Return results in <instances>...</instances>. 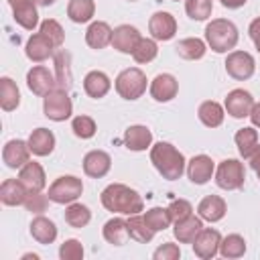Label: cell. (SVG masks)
Masks as SVG:
<instances>
[{
  "mask_svg": "<svg viewBox=\"0 0 260 260\" xmlns=\"http://www.w3.org/2000/svg\"><path fill=\"white\" fill-rule=\"evenodd\" d=\"M144 219H146L148 228H150L154 234H156V232H165V230L173 223V219H171L167 207H152V209H148V211L144 213Z\"/></svg>",
  "mask_w": 260,
  "mask_h": 260,
  "instance_id": "39",
  "label": "cell"
},
{
  "mask_svg": "<svg viewBox=\"0 0 260 260\" xmlns=\"http://www.w3.org/2000/svg\"><path fill=\"white\" fill-rule=\"evenodd\" d=\"M215 173V165L207 154H197L187 162V177L195 185H205Z\"/></svg>",
  "mask_w": 260,
  "mask_h": 260,
  "instance_id": "16",
  "label": "cell"
},
{
  "mask_svg": "<svg viewBox=\"0 0 260 260\" xmlns=\"http://www.w3.org/2000/svg\"><path fill=\"white\" fill-rule=\"evenodd\" d=\"M39 6H51V4H55V0H35Z\"/></svg>",
  "mask_w": 260,
  "mask_h": 260,
  "instance_id": "52",
  "label": "cell"
},
{
  "mask_svg": "<svg viewBox=\"0 0 260 260\" xmlns=\"http://www.w3.org/2000/svg\"><path fill=\"white\" fill-rule=\"evenodd\" d=\"M110 167H112V158L104 150H89L83 156V173L91 179L106 177L110 173Z\"/></svg>",
  "mask_w": 260,
  "mask_h": 260,
  "instance_id": "17",
  "label": "cell"
},
{
  "mask_svg": "<svg viewBox=\"0 0 260 260\" xmlns=\"http://www.w3.org/2000/svg\"><path fill=\"white\" fill-rule=\"evenodd\" d=\"M26 142H28V148H30L32 154L47 156L55 148V134L49 128H37V130L30 132V136H28Z\"/></svg>",
  "mask_w": 260,
  "mask_h": 260,
  "instance_id": "23",
  "label": "cell"
},
{
  "mask_svg": "<svg viewBox=\"0 0 260 260\" xmlns=\"http://www.w3.org/2000/svg\"><path fill=\"white\" fill-rule=\"evenodd\" d=\"M110 87H112V81L104 71H89L83 77V91L93 100L104 98L110 91Z\"/></svg>",
  "mask_w": 260,
  "mask_h": 260,
  "instance_id": "27",
  "label": "cell"
},
{
  "mask_svg": "<svg viewBox=\"0 0 260 260\" xmlns=\"http://www.w3.org/2000/svg\"><path fill=\"white\" fill-rule=\"evenodd\" d=\"M248 162H250V167H252L254 171H258V169H260V144L252 150V154L248 156Z\"/></svg>",
  "mask_w": 260,
  "mask_h": 260,
  "instance_id": "49",
  "label": "cell"
},
{
  "mask_svg": "<svg viewBox=\"0 0 260 260\" xmlns=\"http://www.w3.org/2000/svg\"><path fill=\"white\" fill-rule=\"evenodd\" d=\"M248 118L252 120L254 128H260V104H254V108H252V112H250Z\"/></svg>",
  "mask_w": 260,
  "mask_h": 260,
  "instance_id": "50",
  "label": "cell"
},
{
  "mask_svg": "<svg viewBox=\"0 0 260 260\" xmlns=\"http://www.w3.org/2000/svg\"><path fill=\"white\" fill-rule=\"evenodd\" d=\"M126 221H128V234H130V238H132L134 242H138V244H148V242L154 238V232L148 228L144 215L134 213V215H128Z\"/></svg>",
  "mask_w": 260,
  "mask_h": 260,
  "instance_id": "34",
  "label": "cell"
},
{
  "mask_svg": "<svg viewBox=\"0 0 260 260\" xmlns=\"http://www.w3.org/2000/svg\"><path fill=\"white\" fill-rule=\"evenodd\" d=\"M219 244H221V234L217 230L211 228H203L199 232V236L193 242V252L197 258L201 260H209L219 252Z\"/></svg>",
  "mask_w": 260,
  "mask_h": 260,
  "instance_id": "10",
  "label": "cell"
},
{
  "mask_svg": "<svg viewBox=\"0 0 260 260\" xmlns=\"http://www.w3.org/2000/svg\"><path fill=\"white\" fill-rule=\"evenodd\" d=\"M213 0H185V12L193 20H205L211 16Z\"/></svg>",
  "mask_w": 260,
  "mask_h": 260,
  "instance_id": "40",
  "label": "cell"
},
{
  "mask_svg": "<svg viewBox=\"0 0 260 260\" xmlns=\"http://www.w3.org/2000/svg\"><path fill=\"white\" fill-rule=\"evenodd\" d=\"M102 234H104V240L108 244H112V246H124L128 242V238H130V234H128V221L122 219V217H112V219H108L104 223Z\"/></svg>",
  "mask_w": 260,
  "mask_h": 260,
  "instance_id": "28",
  "label": "cell"
},
{
  "mask_svg": "<svg viewBox=\"0 0 260 260\" xmlns=\"http://www.w3.org/2000/svg\"><path fill=\"white\" fill-rule=\"evenodd\" d=\"M152 258H154V260H179V258H181V250H179L177 244H173V242H165L160 248L154 250Z\"/></svg>",
  "mask_w": 260,
  "mask_h": 260,
  "instance_id": "47",
  "label": "cell"
},
{
  "mask_svg": "<svg viewBox=\"0 0 260 260\" xmlns=\"http://www.w3.org/2000/svg\"><path fill=\"white\" fill-rule=\"evenodd\" d=\"M49 195H43L41 191H28V197L24 201V207L30 211V213H43L47 209V203H49Z\"/></svg>",
  "mask_w": 260,
  "mask_h": 260,
  "instance_id": "46",
  "label": "cell"
},
{
  "mask_svg": "<svg viewBox=\"0 0 260 260\" xmlns=\"http://www.w3.org/2000/svg\"><path fill=\"white\" fill-rule=\"evenodd\" d=\"M20 104V91L16 87V83L10 77H2L0 79V106L4 112H12L16 110Z\"/></svg>",
  "mask_w": 260,
  "mask_h": 260,
  "instance_id": "35",
  "label": "cell"
},
{
  "mask_svg": "<svg viewBox=\"0 0 260 260\" xmlns=\"http://www.w3.org/2000/svg\"><path fill=\"white\" fill-rule=\"evenodd\" d=\"M28 156H30V148H28V142L24 140H8L2 148V160L6 167L10 169H22L26 162H28Z\"/></svg>",
  "mask_w": 260,
  "mask_h": 260,
  "instance_id": "15",
  "label": "cell"
},
{
  "mask_svg": "<svg viewBox=\"0 0 260 260\" xmlns=\"http://www.w3.org/2000/svg\"><path fill=\"white\" fill-rule=\"evenodd\" d=\"M158 53V47H156V41L154 39H140L138 47L134 49L132 57L136 63H150Z\"/></svg>",
  "mask_w": 260,
  "mask_h": 260,
  "instance_id": "41",
  "label": "cell"
},
{
  "mask_svg": "<svg viewBox=\"0 0 260 260\" xmlns=\"http://www.w3.org/2000/svg\"><path fill=\"white\" fill-rule=\"evenodd\" d=\"M26 85H28V89H30L35 95L45 98L49 91H53V89L57 87V79H55V75H53L47 67L35 65V67L28 69V73H26Z\"/></svg>",
  "mask_w": 260,
  "mask_h": 260,
  "instance_id": "9",
  "label": "cell"
},
{
  "mask_svg": "<svg viewBox=\"0 0 260 260\" xmlns=\"http://www.w3.org/2000/svg\"><path fill=\"white\" fill-rule=\"evenodd\" d=\"M197 116H199L201 124H205L207 128H217V126H221V122H223L225 108L219 106V104L213 102V100H207V102H203V104L199 106Z\"/></svg>",
  "mask_w": 260,
  "mask_h": 260,
  "instance_id": "31",
  "label": "cell"
},
{
  "mask_svg": "<svg viewBox=\"0 0 260 260\" xmlns=\"http://www.w3.org/2000/svg\"><path fill=\"white\" fill-rule=\"evenodd\" d=\"M175 51H177V55H179L181 59L197 61V59H201V57L205 55L207 43L201 41V39H197V37H187V39H183V41L177 43Z\"/></svg>",
  "mask_w": 260,
  "mask_h": 260,
  "instance_id": "30",
  "label": "cell"
},
{
  "mask_svg": "<svg viewBox=\"0 0 260 260\" xmlns=\"http://www.w3.org/2000/svg\"><path fill=\"white\" fill-rule=\"evenodd\" d=\"M219 254L223 258H242L246 254V240L240 234H230V236L221 238Z\"/></svg>",
  "mask_w": 260,
  "mask_h": 260,
  "instance_id": "38",
  "label": "cell"
},
{
  "mask_svg": "<svg viewBox=\"0 0 260 260\" xmlns=\"http://www.w3.org/2000/svg\"><path fill=\"white\" fill-rule=\"evenodd\" d=\"M112 28L108 22L104 20H93L87 30H85V43L91 47V49H104L108 45H112Z\"/></svg>",
  "mask_w": 260,
  "mask_h": 260,
  "instance_id": "24",
  "label": "cell"
},
{
  "mask_svg": "<svg viewBox=\"0 0 260 260\" xmlns=\"http://www.w3.org/2000/svg\"><path fill=\"white\" fill-rule=\"evenodd\" d=\"M173 2H179V0H173Z\"/></svg>",
  "mask_w": 260,
  "mask_h": 260,
  "instance_id": "57",
  "label": "cell"
},
{
  "mask_svg": "<svg viewBox=\"0 0 260 260\" xmlns=\"http://www.w3.org/2000/svg\"><path fill=\"white\" fill-rule=\"evenodd\" d=\"M102 205L108 211L122 215H134L144 209V201L140 193L122 183H112L102 191Z\"/></svg>",
  "mask_w": 260,
  "mask_h": 260,
  "instance_id": "1",
  "label": "cell"
},
{
  "mask_svg": "<svg viewBox=\"0 0 260 260\" xmlns=\"http://www.w3.org/2000/svg\"><path fill=\"white\" fill-rule=\"evenodd\" d=\"M248 32H250V39H252L254 47H256V49H258V53H260V16H258V18H254V20L250 22Z\"/></svg>",
  "mask_w": 260,
  "mask_h": 260,
  "instance_id": "48",
  "label": "cell"
},
{
  "mask_svg": "<svg viewBox=\"0 0 260 260\" xmlns=\"http://www.w3.org/2000/svg\"><path fill=\"white\" fill-rule=\"evenodd\" d=\"M93 14H95L93 0H69V4H67V16L77 24L89 22L93 18Z\"/></svg>",
  "mask_w": 260,
  "mask_h": 260,
  "instance_id": "32",
  "label": "cell"
},
{
  "mask_svg": "<svg viewBox=\"0 0 260 260\" xmlns=\"http://www.w3.org/2000/svg\"><path fill=\"white\" fill-rule=\"evenodd\" d=\"M225 211H228V205H225V201L219 195H207L197 205L199 217L205 219V221H211V223L213 221H219L225 215Z\"/></svg>",
  "mask_w": 260,
  "mask_h": 260,
  "instance_id": "21",
  "label": "cell"
},
{
  "mask_svg": "<svg viewBox=\"0 0 260 260\" xmlns=\"http://www.w3.org/2000/svg\"><path fill=\"white\" fill-rule=\"evenodd\" d=\"M71 130H73V134L77 138L87 140V138H91L95 134V122L89 116H75L73 122H71Z\"/></svg>",
  "mask_w": 260,
  "mask_h": 260,
  "instance_id": "42",
  "label": "cell"
},
{
  "mask_svg": "<svg viewBox=\"0 0 260 260\" xmlns=\"http://www.w3.org/2000/svg\"><path fill=\"white\" fill-rule=\"evenodd\" d=\"M205 43L215 53H228L238 45V28L228 18H213L205 26Z\"/></svg>",
  "mask_w": 260,
  "mask_h": 260,
  "instance_id": "3",
  "label": "cell"
},
{
  "mask_svg": "<svg viewBox=\"0 0 260 260\" xmlns=\"http://www.w3.org/2000/svg\"><path fill=\"white\" fill-rule=\"evenodd\" d=\"M148 30L154 41H171L177 32V20L171 12L158 10L148 20Z\"/></svg>",
  "mask_w": 260,
  "mask_h": 260,
  "instance_id": "11",
  "label": "cell"
},
{
  "mask_svg": "<svg viewBox=\"0 0 260 260\" xmlns=\"http://www.w3.org/2000/svg\"><path fill=\"white\" fill-rule=\"evenodd\" d=\"M148 89H150V95L156 102H171L177 95V91H179V81L171 73H158L150 81V87Z\"/></svg>",
  "mask_w": 260,
  "mask_h": 260,
  "instance_id": "18",
  "label": "cell"
},
{
  "mask_svg": "<svg viewBox=\"0 0 260 260\" xmlns=\"http://www.w3.org/2000/svg\"><path fill=\"white\" fill-rule=\"evenodd\" d=\"M41 32H43L45 37H49L55 47H61L63 41H65V32H63L61 24H59L55 18H45V20L41 22Z\"/></svg>",
  "mask_w": 260,
  "mask_h": 260,
  "instance_id": "43",
  "label": "cell"
},
{
  "mask_svg": "<svg viewBox=\"0 0 260 260\" xmlns=\"http://www.w3.org/2000/svg\"><path fill=\"white\" fill-rule=\"evenodd\" d=\"M43 112L49 120L53 122H63L71 116L73 112V104H71V98L67 93V89H61V87H55L53 91H49L45 98H43Z\"/></svg>",
  "mask_w": 260,
  "mask_h": 260,
  "instance_id": "7",
  "label": "cell"
},
{
  "mask_svg": "<svg viewBox=\"0 0 260 260\" xmlns=\"http://www.w3.org/2000/svg\"><path fill=\"white\" fill-rule=\"evenodd\" d=\"M254 98H252V93L250 91H246V89H232L230 93H228V98H225V104H223V108H225V112L232 116V118H246V116H250V112H252V108H254Z\"/></svg>",
  "mask_w": 260,
  "mask_h": 260,
  "instance_id": "13",
  "label": "cell"
},
{
  "mask_svg": "<svg viewBox=\"0 0 260 260\" xmlns=\"http://www.w3.org/2000/svg\"><path fill=\"white\" fill-rule=\"evenodd\" d=\"M22 260H39V256L37 254H24Z\"/></svg>",
  "mask_w": 260,
  "mask_h": 260,
  "instance_id": "53",
  "label": "cell"
},
{
  "mask_svg": "<svg viewBox=\"0 0 260 260\" xmlns=\"http://www.w3.org/2000/svg\"><path fill=\"white\" fill-rule=\"evenodd\" d=\"M30 236L32 240H37L39 244L47 246V244H53L55 238H57V228L55 223L45 217V215H37L32 221H30Z\"/></svg>",
  "mask_w": 260,
  "mask_h": 260,
  "instance_id": "29",
  "label": "cell"
},
{
  "mask_svg": "<svg viewBox=\"0 0 260 260\" xmlns=\"http://www.w3.org/2000/svg\"><path fill=\"white\" fill-rule=\"evenodd\" d=\"M69 61H71V57H69L67 51H57L55 53V79H57V87L67 89V91H69V87L73 83Z\"/></svg>",
  "mask_w": 260,
  "mask_h": 260,
  "instance_id": "33",
  "label": "cell"
},
{
  "mask_svg": "<svg viewBox=\"0 0 260 260\" xmlns=\"http://www.w3.org/2000/svg\"><path fill=\"white\" fill-rule=\"evenodd\" d=\"M256 175H258V179H260V169H258V171H256Z\"/></svg>",
  "mask_w": 260,
  "mask_h": 260,
  "instance_id": "55",
  "label": "cell"
},
{
  "mask_svg": "<svg viewBox=\"0 0 260 260\" xmlns=\"http://www.w3.org/2000/svg\"><path fill=\"white\" fill-rule=\"evenodd\" d=\"M28 197V189L24 187V183L20 179H6L2 185H0V201L4 205H24Z\"/></svg>",
  "mask_w": 260,
  "mask_h": 260,
  "instance_id": "20",
  "label": "cell"
},
{
  "mask_svg": "<svg viewBox=\"0 0 260 260\" xmlns=\"http://www.w3.org/2000/svg\"><path fill=\"white\" fill-rule=\"evenodd\" d=\"M55 45L51 43L49 37H45L41 30L35 32L28 41H26V47H24V53L26 57L32 61V63H43L47 61L49 57H55Z\"/></svg>",
  "mask_w": 260,
  "mask_h": 260,
  "instance_id": "14",
  "label": "cell"
},
{
  "mask_svg": "<svg viewBox=\"0 0 260 260\" xmlns=\"http://www.w3.org/2000/svg\"><path fill=\"white\" fill-rule=\"evenodd\" d=\"M116 91L124 100H138L146 91V75L138 67H128L116 77Z\"/></svg>",
  "mask_w": 260,
  "mask_h": 260,
  "instance_id": "5",
  "label": "cell"
},
{
  "mask_svg": "<svg viewBox=\"0 0 260 260\" xmlns=\"http://www.w3.org/2000/svg\"><path fill=\"white\" fill-rule=\"evenodd\" d=\"M225 71H228L230 77H234L238 81H246V79H250L254 75L256 61L246 51H232L225 57Z\"/></svg>",
  "mask_w": 260,
  "mask_h": 260,
  "instance_id": "8",
  "label": "cell"
},
{
  "mask_svg": "<svg viewBox=\"0 0 260 260\" xmlns=\"http://www.w3.org/2000/svg\"><path fill=\"white\" fill-rule=\"evenodd\" d=\"M89 219H91L89 207H85L81 203H75V201L67 205V209H65V221H67V225H71L75 230H81V228H85L89 223Z\"/></svg>",
  "mask_w": 260,
  "mask_h": 260,
  "instance_id": "37",
  "label": "cell"
},
{
  "mask_svg": "<svg viewBox=\"0 0 260 260\" xmlns=\"http://www.w3.org/2000/svg\"><path fill=\"white\" fill-rule=\"evenodd\" d=\"M142 35L136 26H130V24H120L114 28L112 32V47L124 55H132L134 49L138 47Z\"/></svg>",
  "mask_w": 260,
  "mask_h": 260,
  "instance_id": "12",
  "label": "cell"
},
{
  "mask_svg": "<svg viewBox=\"0 0 260 260\" xmlns=\"http://www.w3.org/2000/svg\"><path fill=\"white\" fill-rule=\"evenodd\" d=\"M128 2H136V0H128Z\"/></svg>",
  "mask_w": 260,
  "mask_h": 260,
  "instance_id": "56",
  "label": "cell"
},
{
  "mask_svg": "<svg viewBox=\"0 0 260 260\" xmlns=\"http://www.w3.org/2000/svg\"><path fill=\"white\" fill-rule=\"evenodd\" d=\"M244 181H246V169L244 162H240L238 158H225L215 169V183L219 189L236 191L244 185Z\"/></svg>",
  "mask_w": 260,
  "mask_h": 260,
  "instance_id": "6",
  "label": "cell"
},
{
  "mask_svg": "<svg viewBox=\"0 0 260 260\" xmlns=\"http://www.w3.org/2000/svg\"><path fill=\"white\" fill-rule=\"evenodd\" d=\"M59 258L61 260H81L83 258V246L79 240L71 238V240H65L59 248Z\"/></svg>",
  "mask_w": 260,
  "mask_h": 260,
  "instance_id": "44",
  "label": "cell"
},
{
  "mask_svg": "<svg viewBox=\"0 0 260 260\" xmlns=\"http://www.w3.org/2000/svg\"><path fill=\"white\" fill-rule=\"evenodd\" d=\"M167 209H169V215H171L173 223L181 221V219H185V217H189L193 213V205L187 199H173Z\"/></svg>",
  "mask_w": 260,
  "mask_h": 260,
  "instance_id": "45",
  "label": "cell"
},
{
  "mask_svg": "<svg viewBox=\"0 0 260 260\" xmlns=\"http://www.w3.org/2000/svg\"><path fill=\"white\" fill-rule=\"evenodd\" d=\"M201 230H203V219L201 217H195L191 213L189 217H185L181 221H175L173 234L179 240V244H193Z\"/></svg>",
  "mask_w": 260,
  "mask_h": 260,
  "instance_id": "22",
  "label": "cell"
},
{
  "mask_svg": "<svg viewBox=\"0 0 260 260\" xmlns=\"http://www.w3.org/2000/svg\"><path fill=\"white\" fill-rule=\"evenodd\" d=\"M16 2H18V0H8V4H10V6H12V4H16Z\"/></svg>",
  "mask_w": 260,
  "mask_h": 260,
  "instance_id": "54",
  "label": "cell"
},
{
  "mask_svg": "<svg viewBox=\"0 0 260 260\" xmlns=\"http://www.w3.org/2000/svg\"><path fill=\"white\" fill-rule=\"evenodd\" d=\"M124 144L134 152L146 150L152 144V132L142 124H134L124 132Z\"/></svg>",
  "mask_w": 260,
  "mask_h": 260,
  "instance_id": "25",
  "label": "cell"
},
{
  "mask_svg": "<svg viewBox=\"0 0 260 260\" xmlns=\"http://www.w3.org/2000/svg\"><path fill=\"white\" fill-rule=\"evenodd\" d=\"M248 0H221V6H225V8H232V10H236V8H242L244 4H246Z\"/></svg>",
  "mask_w": 260,
  "mask_h": 260,
  "instance_id": "51",
  "label": "cell"
},
{
  "mask_svg": "<svg viewBox=\"0 0 260 260\" xmlns=\"http://www.w3.org/2000/svg\"><path fill=\"white\" fill-rule=\"evenodd\" d=\"M10 8H12V16L16 24H20L26 30H35V26L39 24V12H37L35 0H18Z\"/></svg>",
  "mask_w": 260,
  "mask_h": 260,
  "instance_id": "19",
  "label": "cell"
},
{
  "mask_svg": "<svg viewBox=\"0 0 260 260\" xmlns=\"http://www.w3.org/2000/svg\"><path fill=\"white\" fill-rule=\"evenodd\" d=\"M234 140H236V146H238L240 154H242L244 158H248V156L252 154V150L258 146V132H256V128L246 126V128H240V130L236 132Z\"/></svg>",
  "mask_w": 260,
  "mask_h": 260,
  "instance_id": "36",
  "label": "cell"
},
{
  "mask_svg": "<svg viewBox=\"0 0 260 260\" xmlns=\"http://www.w3.org/2000/svg\"><path fill=\"white\" fill-rule=\"evenodd\" d=\"M83 193V183L81 179L73 177V175H63L59 179H55L49 187V199L53 203H59V205H69L73 201H77Z\"/></svg>",
  "mask_w": 260,
  "mask_h": 260,
  "instance_id": "4",
  "label": "cell"
},
{
  "mask_svg": "<svg viewBox=\"0 0 260 260\" xmlns=\"http://www.w3.org/2000/svg\"><path fill=\"white\" fill-rule=\"evenodd\" d=\"M18 179L24 183V187H26L28 191H43L45 185H47L45 171H43V167H41L39 162H35V160H28V162L20 169Z\"/></svg>",
  "mask_w": 260,
  "mask_h": 260,
  "instance_id": "26",
  "label": "cell"
},
{
  "mask_svg": "<svg viewBox=\"0 0 260 260\" xmlns=\"http://www.w3.org/2000/svg\"><path fill=\"white\" fill-rule=\"evenodd\" d=\"M150 162L167 181H177L187 171L183 152H179L169 142H156L154 146H150Z\"/></svg>",
  "mask_w": 260,
  "mask_h": 260,
  "instance_id": "2",
  "label": "cell"
}]
</instances>
